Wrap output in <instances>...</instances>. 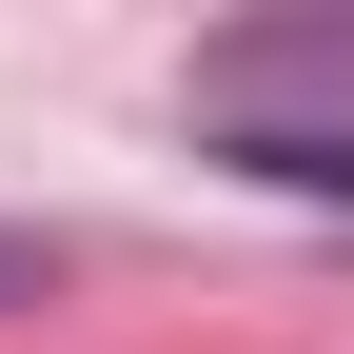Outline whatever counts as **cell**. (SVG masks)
Here are the masks:
<instances>
[{
	"mask_svg": "<svg viewBox=\"0 0 354 354\" xmlns=\"http://www.w3.org/2000/svg\"><path fill=\"white\" fill-rule=\"evenodd\" d=\"M197 99H216V118H236V99H354V20H256V39H216Z\"/></svg>",
	"mask_w": 354,
	"mask_h": 354,
	"instance_id": "cell-1",
	"label": "cell"
},
{
	"mask_svg": "<svg viewBox=\"0 0 354 354\" xmlns=\"http://www.w3.org/2000/svg\"><path fill=\"white\" fill-rule=\"evenodd\" d=\"M216 158H236L256 197H315V216H354V118H236Z\"/></svg>",
	"mask_w": 354,
	"mask_h": 354,
	"instance_id": "cell-2",
	"label": "cell"
},
{
	"mask_svg": "<svg viewBox=\"0 0 354 354\" xmlns=\"http://www.w3.org/2000/svg\"><path fill=\"white\" fill-rule=\"evenodd\" d=\"M39 295H59V236H39V216H0V315H39Z\"/></svg>",
	"mask_w": 354,
	"mask_h": 354,
	"instance_id": "cell-3",
	"label": "cell"
}]
</instances>
